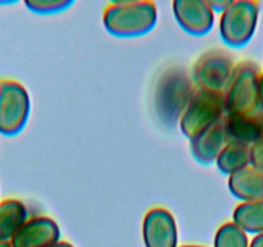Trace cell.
I'll use <instances>...</instances> for the list:
<instances>
[{
	"label": "cell",
	"mask_w": 263,
	"mask_h": 247,
	"mask_svg": "<svg viewBox=\"0 0 263 247\" xmlns=\"http://www.w3.org/2000/svg\"><path fill=\"white\" fill-rule=\"evenodd\" d=\"M259 67L250 60L236 65L234 75L224 92L226 113H253L258 111Z\"/></svg>",
	"instance_id": "cell-7"
},
{
	"label": "cell",
	"mask_w": 263,
	"mask_h": 247,
	"mask_svg": "<svg viewBox=\"0 0 263 247\" xmlns=\"http://www.w3.org/2000/svg\"><path fill=\"white\" fill-rule=\"evenodd\" d=\"M58 224L49 216H32L14 234L11 243L13 247H52L60 242Z\"/></svg>",
	"instance_id": "cell-10"
},
{
	"label": "cell",
	"mask_w": 263,
	"mask_h": 247,
	"mask_svg": "<svg viewBox=\"0 0 263 247\" xmlns=\"http://www.w3.org/2000/svg\"><path fill=\"white\" fill-rule=\"evenodd\" d=\"M258 111L263 113V72L258 80Z\"/></svg>",
	"instance_id": "cell-21"
},
{
	"label": "cell",
	"mask_w": 263,
	"mask_h": 247,
	"mask_svg": "<svg viewBox=\"0 0 263 247\" xmlns=\"http://www.w3.org/2000/svg\"><path fill=\"white\" fill-rule=\"evenodd\" d=\"M195 92L191 74L184 67L176 65L164 70L154 90V107L159 120L168 127L177 125Z\"/></svg>",
	"instance_id": "cell-1"
},
{
	"label": "cell",
	"mask_w": 263,
	"mask_h": 247,
	"mask_svg": "<svg viewBox=\"0 0 263 247\" xmlns=\"http://www.w3.org/2000/svg\"><path fill=\"white\" fill-rule=\"evenodd\" d=\"M259 17V3L253 0H231L219 19V34L226 45L241 48L254 36Z\"/></svg>",
	"instance_id": "cell-4"
},
{
	"label": "cell",
	"mask_w": 263,
	"mask_h": 247,
	"mask_svg": "<svg viewBox=\"0 0 263 247\" xmlns=\"http://www.w3.org/2000/svg\"><path fill=\"white\" fill-rule=\"evenodd\" d=\"M214 247H249L248 234L235 223H224L214 236Z\"/></svg>",
	"instance_id": "cell-17"
},
{
	"label": "cell",
	"mask_w": 263,
	"mask_h": 247,
	"mask_svg": "<svg viewBox=\"0 0 263 247\" xmlns=\"http://www.w3.org/2000/svg\"><path fill=\"white\" fill-rule=\"evenodd\" d=\"M30 112L31 99L26 88L17 80H0V134H20L26 127Z\"/></svg>",
	"instance_id": "cell-5"
},
{
	"label": "cell",
	"mask_w": 263,
	"mask_h": 247,
	"mask_svg": "<svg viewBox=\"0 0 263 247\" xmlns=\"http://www.w3.org/2000/svg\"><path fill=\"white\" fill-rule=\"evenodd\" d=\"M229 190L241 202L263 200V171L253 166L229 176Z\"/></svg>",
	"instance_id": "cell-13"
},
{
	"label": "cell",
	"mask_w": 263,
	"mask_h": 247,
	"mask_svg": "<svg viewBox=\"0 0 263 247\" xmlns=\"http://www.w3.org/2000/svg\"><path fill=\"white\" fill-rule=\"evenodd\" d=\"M173 14L179 26L194 36L206 35L214 26V12L203 0H174Z\"/></svg>",
	"instance_id": "cell-9"
},
{
	"label": "cell",
	"mask_w": 263,
	"mask_h": 247,
	"mask_svg": "<svg viewBox=\"0 0 263 247\" xmlns=\"http://www.w3.org/2000/svg\"><path fill=\"white\" fill-rule=\"evenodd\" d=\"M158 22L155 3L147 0L112 2L103 12V26L114 36L137 37L148 34Z\"/></svg>",
	"instance_id": "cell-2"
},
{
	"label": "cell",
	"mask_w": 263,
	"mask_h": 247,
	"mask_svg": "<svg viewBox=\"0 0 263 247\" xmlns=\"http://www.w3.org/2000/svg\"><path fill=\"white\" fill-rule=\"evenodd\" d=\"M216 165L221 173L229 176L248 168L250 166V147L235 140H230L217 157Z\"/></svg>",
	"instance_id": "cell-15"
},
{
	"label": "cell",
	"mask_w": 263,
	"mask_h": 247,
	"mask_svg": "<svg viewBox=\"0 0 263 247\" xmlns=\"http://www.w3.org/2000/svg\"><path fill=\"white\" fill-rule=\"evenodd\" d=\"M235 67L234 57L229 52L211 49L197 58L190 74L196 89L224 94Z\"/></svg>",
	"instance_id": "cell-6"
},
{
	"label": "cell",
	"mask_w": 263,
	"mask_h": 247,
	"mask_svg": "<svg viewBox=\"0 0 263 247\" xmlns=\"http://www.w3.org/2000/svg\"><path fill=\"white\" fill-rule=\"evenodd\" d=\"M230 142V137L224 128L223 120L218 123L200 133L195 138L190 139V150L192 156L199 162L204 165L213 163L222 152L227 143Z\"/></svg>",
	"instance_id": "cell-12"
},
{
	"label": "cell",
	"mask_w": 263,
	"mask_h": 247,
	"mask_svg": "<svg viewBox=\"0 0 263 247\" xmlns=\"http://www.w3.org/2000/svg\"><path fill=\"white\" fill-rule=\"evenodd\" d=\"M232 223L247 234H263V200L237 205L232 214Z\"/></svg>",
	"instance_id": "cell-16"
},
{
	"label": "cell",
	"mask_w": 263,
	"mask_h": 247,
	"mask_svg": "<svg viewBox=\"0 0 263 247\" xmlns=\"http://www.w3.org/2000/svg\"><path fill=\"white\" fill-rule=\"evenodd\" d=\"M209 7L212 8V11L214 13H223L224 9L229 7V4L231 3V0H214V2H208Z\"/></svg>",
	"instance_id": "cell-20"
},
{
	"label": "cell",
	"mask_w": 263,
	"mask_h": 247,
	"mask_svg": "<svg viewBox=\"0 0 263 247\" xmlns=\"http://www.w3.org/2000/svg\"><path fill=\"white\" fill-rule=\"evenodd\" d=\"M0 247H13L9 241H0Z\"/></svg>",
	"instance_id": "cell-24"
},
{
	"label": "cell",
	"mask_w": 263,
	"mask_h": 247,
	"mask_svg": "<svg viewBox=\"0 0 263 247\" xmlns=\"http://www.w3.org/2000/svg\"><path fill=\"white\" fill-rule=\"evenodd\" d=\"M249 247H263V234L255 236L249 243Z\"/></svg>",
	"instance_id": "cell-22"
},
{
	"label": "cell",
	"mask_w": 263,
	"mask_h": 247,
	"mask_svg": "<svg viewBox=\"0 0 263 247\" xmlns=\"http://www.w3.org/2000/svg\"><path fill=\"white\" fill-rule=\"evenodd\" d=\"M71 0H26L25 6L32 13L54 14L72 6Z\"/></svg>",
	"instance_id": "cell-18"
},
{
	"label": "cell",
	"mask_w": 263,
	"mask_h": 247,
	"mask_svg": "<svg viewBox=\"0 0 263 247\" xmlns=\"http://www.w3.org/2000/svg\"><path fill=\"white\" fill-rule=\"evenodd\" d=\"M52 247H74V244H71L70 242H65V241H60L57 242L55 244H53Z\"/></svg>",
	"instance_id": "cell-23"
},
{
	"label": "cell",
	"mask_w": 263,
	"mask_h": 247,
	"mask_svg": "<svg viewBox=\"0 0 263 247\" xmlns=\"http://www.w3.org/2000/svg\"><path fill=\"white\" fill-rule=\"evenodd\" d=\"M226 115L223 93L196 89L178 125L182 134L192 139L223 120Z\"/></svg>",
	"instance_id": "cell-3"
},
{
	"label": "cell",
	"mask_w": 263,
	"mask_h": 247,
	"mask_svg": "<svg viewBox=\"0 0 263 247\" xmlns=\"http://www.w3.org/2000/svg\"><path fill=\"white\" fill-rule=\"evenodd\" d=\"M146 247H177L178 232L174 216L163 208H154L146 213L142 224Z\"/></svg>",
	"instance_id": "cell-8"
},
{
	"label": "cell",
	"mask_w": 263,
	"mask_h": 247,
	"mask_svg": "<svg viewBox=\"0 0 263 247\" xmlns=\"http://www.w3.org/2000/svg\"><path fill=\"white\" fill-rule=\"evenodd\" d=\"M224 128L230 140L252 147L263 140V113H226L223 117Z\"/></svg>",
	"instance_id": "cell-11"
},
{
	"label": "cell",
	"mask_w": 263,
	"mask_h": 247,
	"mask_svg": "<svg viewBox=\"0 0 263 247\" xmlns=\"http://www.w3.org/2000/svg\"><path fill=\"white\" fill-rule=\"evenodd\" d=\"M181 247H204V246H199V244H184V246Z\"/></svg>",
	"instance_id": "cell-25"
},
{
	"label": "cell",
	"mask_w": 263,
	"mask_h": 247,
	"mask_svg": "<svg viewBox=\"0 0 263 247\" xmlns=\"http://www.w3.org/2000/svg\"><path fill=\"white\" fill-rule=\"evenodd\" d=\"M29 219L26 205L17 198L0 201V241H12Z\"/></svg>",
	"instance_id": "cell-14"
},
{
	"label": "cell",
	"mask_w": 263,
	"mask_h": 247,
	"mask_svg": "<svg viewBox=\"0 0 263 247\" xmlns=\"http://www.w3.org/2000/svg\"><path fill=\"white\" fill-rule=\"evenodd\" d=\"M250 166L263 171V140L250 147Z\"/></svg>",
	"instance_id": "cell-19"
}]
</instances>
